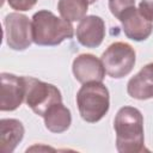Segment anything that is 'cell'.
<instances>
[{
  "label": "cell",
  "mask_w": 153,
  "mask_h": 153,
  "mask_svg": "<svg viewBox=\"0 0 153 153\" xmlns=\"http://www.w3.org/2000/svg\"><path fill=\"white\" fill-rule=\"evenodd\" d=\"M118 20L122 24V30L124 35L133 41L141 42L147 39L153 32V23L146 19L135 6L128 8Z\"/></svg>",
  "instance_id": "8"
},
{
  "label": "cell",
  "mask_w": 153,
  "mask_h": 153,
  "mask_svg": "<svg viewBox=\"0 0 153 153\" xmlns=\"http://www.w3.org/2000/svg\"><path fill=\"white\" fill-rule=\"evenodd\" d=\"M88 5L87 0H59L57 10L63 19L72 23L86 17Z\"/></svg>",
  "instance_id": "14"
},
{
  "label": "cell",
  "mask_w": 153,
  "mask_h": 153,
  "mask_svg": "<svg viewBox=\"0 0 153 153\" xmlns=\"http://www.w3.org/2000/svg\"><path fill=\"white\" fill-rule=\"evenodd\" d=\"M140 13L153 23V0H141L139 4Z\"/></svg>",
  "instance_id": "17"
},
{
  "label": "cell",
  "mask_w": 153,
  "mask_h": 153,
  "mask_svg": "<svg viewBox=\"0 0 153 153\" xmlns=\"http://www.w3.org/2000/svg\"><path fill=\"white\" fill-rule=\"evenodd\" d=\"M100 60L109 76L122 79L133 71L136 62V54L130 44L115 42L105 49Z\"/></svg>",
  "instance_id": "5"
},
{
  "label": "cell",
  "mask_w": 153,
  "mask_h": 153,
  "mask_svg": "<svg viewBox=\"0 0 153 153\" xmlns=\"http://www.w3.org/2000/svg\"><path fill=\"white\" fill-rule=\"evenodd\" d=\"M45 128L55 134L66 131L72 124L71 110L61 103H56L50 106L43 115Z\"/></svg>",
  "instance_id": "13"
},
{
  "label": "cell",
  "mask_w": 153,
  "mask_h": 153,
  "mask_svg": "<svg viewBox=\"0 0 153 153\" xmlns=\"http://www.w3.org/2000/svg\"><path fill=\"white\" fill-rule=\"evenodd\" d=\"M5 38L12 50L23 51L27 49L32 41V22L19 12L8 13L4 19Z\"/></svg>",
  "instance_id": "6"
},
{
  "label": "cell",
  "mask_w": 153,
  "mask_h": 153,
  "mask_svg": "<svg viewBox=\"0 0 153 153\" xmlns=\"http://www.w3.org/2000/svg\"><path fill=\"white\" fill-rule=\"evenodd\" d=\"M128 94L137 100L153 98V62L143 66L127 84Z\"/></svg>",
  "instance_id": "11"
},
{
  "label": "cell",
  "mask_w": 153,
  "mask_h": 153,
  "mask_svg": "<svg viewBox=\"0 0 153 153\" xmlns=\"http://www.w3.org/2000/svg\"><path fill=\"white\" fill-rule=\"evenodd\" d=\"M24 126L16 118H2L0 121V148L4 153H12L24 137Z\"/></svg>",
  "instance_id": "12"
},
{
  "label": "cell",
  "mask_w": 153,
  "mask_h": 153,
  "mask_svg": "<svg viewBox=\"0 0 153 153\" xmlns=\"http://www.w3.org/2000/svg\"><path fill=\"white\" fill-rule=\"evenodd\" d=\"M72 71L74 78L81 82H92V81H103L105 78V68L102 60L92 54H80L78 55L72 63Z\"/></svg>",
  "instance_id": "9"
},
{
  "label": "cell",
  "mask_w": 153,
  "mask_h": 153,
  "mask_svg": "<svg viewBox=\"0 0 153 153\" xmlns=\"http://www.w3.org/2000/svg\"><path fill=\"white\" fill-rule=\"evenodd\" d=\"M32 41L37 45L54 47L74 36L71 22L56 17L48 10H41L32 16Z\"/></svg>",
  "instance_id": "2"
},
{
  "label": "cell",
  "mask_w": 153,
  "mask_h": 153,
  "mask_svg": "<svg viewBox=\"0 0 153 153\" xmlns=\"http://www.w3.org/2000/svg\"><path fill=\"white\" fill-rule=\"evenodd\" d=\"M25 79V99L26 105L38 116H42L47 110L56 103L62 102L60 90L53 85L38 80L32 76H24Z\"/></svg>",
  "instance_id": "4"
},
{
  "label": "cell",
  "mask_w": 153,
  "mask_h": 153,
  "mask_svg": "<svg viewBox=\"0 0 153 153\" xmlns=\"http://www.w3.org/2000/svg\"><path fill=\"white\" fill-rule=\"evenodd\" d=\"M96 1H98V0H87V2H88L90 5H92V4H94Z\"/></svg>",
  "instance_id": "18"
},
{
  "label": "cell",
  "mask_w": 153,
  "mask_h": 153,
  "mask_svg": "<svg viewBox=\"0 0 153 153\" xmlns=\"http://www.w3.org/2000/svg\"><path fill=\"white\" fill-rule=\"evenodd\" d=\"M76 105L81 118L88 123L100 121L109 111L110 93L102 81L82 84L76 93Z\"/></svg>",
  "instance_id": "3"
},
{
  "label": "cell",
  "mask_w": 153,
  "mask_h": 153,
  "mask_svg": "<svg viewBox=\"0 0 153 153\" xmlns=\"http://www.w3.org/2000/svg\"><path fill=\"white\" fill-rule=\"evenodd\" d=\"M7 2L13 10L18 12H25L31 10L36 5L37 0H7Z\"/></svg>",
  "instance_id": "16"
},
{
  "label": "cell",
  "mask_w": 153,
  "mask_h": 153,
  "mask_svg": "<svg viewBox=\"0 0 153 153\" xmlns=\"http://www.w3.org/2000/svg\"><path fill=\"white\" fill-rule=\"evenodd\" d=\"M116 148L120 153H139L145 149L143 117L134 106H122L114 120Z\"/></svg>",
  "instance_id": "1"
},
{
  "label": "cell",
  "mask_w": 153,
  "mask_h": 153,
  "mask_svg": "<svg viewBox=\"0 0 153 153\" xmlns=\"http://www.w3.org/2000/svg\"><path fill=\"white\" fill-rule=\"evenodd\" d=\"M135 6V0H109V10L117 19L130 7Z\"/></svg>",
  "instance_id": "15"
},
{
  "label": "cell",
  "mask_w": 153,
  "mask_h": 153,
  "mask_svg": "<svg viewBox=\"0 0 153 153\" xmlns=\"http://www.w3.org/2000/svg\"><path fill=\"white\" fill-rule=\"evenodd\" d=\"M76 39L86 48H97L105 37V23L99 16H86L76 26Z\"/></svg>",
  "instance_id": "10"
},
{
  "label": "cell",
  "mask_w": 153,
  "mask_h": 153,
  "mask_svg": "<svg viewBox=\"0 0 153 153\" xmlns=\"http://www.w3.org/2000/svg\"><path fill=\"white\" fill-rule=\"evenodd\" d=\"M0 110L13 111L20 106L25 99V79L11 73H1Z\"/></svg>",
  "instance_id": "7"
}]
</instances>
